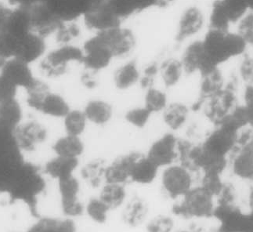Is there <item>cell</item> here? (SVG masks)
I'll return each instance as SVG.
<instances>
[{
	"label": "cell",
	"instance_id": "cell-1",
	"mask_svg": "<svg viewBox=\"0 0 253 232\" xmlns=\"http://www.w3.org/2000/svg\"><path fill=\"white\" fill-rule=\"evenodd\" d=\"M215 197L199 186L193 187L187 194L175 202L172 214L184 220L209 219L213 217Z\"/></svg>",
	"mask_w": 253,
	"mask_h": 232
},
{
	"label": "cell",
	"instance_id": "cell-2",
	"mask_svg": "<svg viewBox=\"0 0 253 232\" xmlns=\"http://www.w3.org/2000/svg\"><path fill=\"white\" fill-rule=\"evenodd\" d=\"M84 53L82 47L75 44L57 46L47 51L37 64L41 76L48 79H58L68 72L70 64H82Z\"/></svg>",
	"mask_w": 253,
	"mask_h": 232
},
{
	"label": "cell",
	"instance_id": "cell-3",
	"mask_svg": "<svg viewBox=\"0 0 253 232\" xmlns=\"http://www.w3.org/2000/svg\"><path fill=\"white\" fill-rule=\"evenodd\" d=\"M192 174L177 162L163 169L161 186L165 195L175 202L183 198L194 187Z\"/></svg>",
	"mask_w": 253,
	"mask_h": 232
},
{
	"label": "cell",
	"instance_id": "cell-4",
	"mask_svg": "<svg viewBox=\"0 0 253 232\" xmlns=\"http://www.w3.org/2000/svg\"><path fill=\"white\" fill-rule=\"evenodd\" d=\"M13 140L21 154L38 149L48 138L47 129L34 119H24L13 131Z\"/></svg>",
	"mask_w": 253,
	"mask_h": 232
},
{
	"label": "cell",
	"instance_id": "cell-5",
	"mask_svg": "<svg viewBox=\"0 0 253 232\" xmlns=\"http://www.w3.org/2000/svg\"><path fill=\"white\" fill-rule=\"evenodd\" d=\"M82 19L87 29L95 33L120 26L123 22L108 0H96L85 12Z\"/></svg>",
	"mask_w": 253,
	"mask_h": 232
},
{
	"label": "cell",
	"instance_id": "cell-6",
	"mask_svg": "<svg viewBox=\"0 0 253 232\" xmlns=\"http://www.w3.org/2000/svg\"><path fill=\"white\" fill-rule=\"evenodd\" d=\"M57 182L63 217L76 221L84 216L85 203L80 198V180L73 175Z\"/></svg>",
	"mask_w": 253,
	"mask_h": 232
},
{
	"label": "cell",
	"instance_id": "cell-7",
	"mask_svg": "<svg viewBox=\"0 0 253 232\" xmlns=\"http://www.w3.org/2000/svg\"><path fill=\"white\" fill-rule=\"evenodd\" d=\"M84 57L82 64L85 70L98 72L109 66L115 59L113 53L100 33L85 40L83 47Z\"/></svg>",
	"mask_w": 253,
	"mask_h": 232
},
{
	"label": "cell",
	"instance_id": "cell-8",
	"mask_svg": "<svg viewBox=\"0 0 253 232\" xmlns=\"http://www.w3.org/2000/svg\"><path fill=\"white\" fill-rule=\"evenodd\" d=\"M235 87V82H230L219 93L206 101L205 115L216 127L238 105Z\"/></svg>",
	"mask_w": 253,
	"mask_h": 232
},
{
	"label": "cell",
	"instance_id": "cell-9",
	"mask_svg": "<svg viewBox=\"0 0 253 232\" xmlns=\"http://www.w3.org/2000/svg\"><path fill=\"white\" fill-rule=\"evenodd\" d=\"M47 51L46 39L32 31L17 40L13 58L32 66L37 64Z\"/></svg>",
	"mask_w": 253,
	"mask_h": 232
},
{
	"label": "cell",
	"instance_id": "cell-10",
	"mask_svg": "<svg viewBox=\"0 0 253 232\" xmlns=\"http://www.w3.org/2000/svg\"><path fill=\"white\" fill-rule=\"evenodd\" d=\"M177 141L174 134H164L151 144L146 156L159 169L175 164L178 161Z\"/></svg>",
	"mask_w": 253,
	"mask_h": 232
},
{
	"label": "cell",
	"instance_id": "cell-11",
	"mask_svg": "<svg viewBox=\"0 0 253 232\" xmlns=\"http://www.w3.org/2000/svg\"><path fill=\"white\" fill-rule=\"evenodd\" d=\"M99 33L102 36L115 58L127 57L136 46L134 33L131 29L123 25Z\"/></svg>",
	"mask_w": 253,
	"mask_h": 232
},
{
	"label": "cell",
	"instance_id": "cell-12",
	"mask_svg": "<svg viewBox=\"0 0 253 232\" xmlns=\"http://www.w3.org/2000/svg\"><path fill=\"white\" fill-rule=\"evenodd\" d=\"M227 32L209 29L202 40L206 59L212 66L218 67L232 57L227 44Z\"/></svg>",
	"mask_w": 253,
	"mask_h": 232
},
{
	"label": "cell",
	"instance_id": "cell-13",
	"mask_svg": "<svg viewBox=\"0 0 253 232\" xmlns=\"http://www.w3.org/2000/svg\"><path fill=\"white\" fill-rule=\"evenodd\" d=\"M0 74L13 83L19 91L29 88L36 81L37 76L32 70V66L20 61L10 58L0 68Z\"/></svg>",
	"mask_w": 253,
	"mask_h": 232
},
{
	"label": "cell",
	"instance_id": "cell-14",
	"mask_svg": "<svg viewBox=\"0 0 253 232\" xmlns=\"http://www.w3.org/2000/svg\"><path fill=\"white\" fill-rule=\"evenodd\" d=\"M150 218V207L147 201L140 196L128 198L121 209V221L128 229L144 227Z\"/></svg>",
	"mask_w": 253,
	"mask_h": 232
},
{
	"label": "cell",
	"instance_id": "cell-15",
	"mask_svg": "<svg viewBox=\"0 0 253 232\" xmlns=\"http://www.w3.org/2000/svg\"><path fill=\"white\" fill-rule=\"evenodd\" d=\"M183 71L188 75L200 72L201 75L206 73L218 67L212 66L209 63L205 55L202 40L193 42L187 46L183 51L181 59Z\"/></svg>",
	"mask_w": 253,
	"mask_h": 232
},
{
	"label": "cell",
	"instance_id": "cell-16",
	"mask_svg": "<svg viewBox=\"0 0 253 232\" xmlns=\"http://www.w3.org/2000/svg\"><path fill=\"white\" fill-rule=\"evenodd\" d=\"M140 155L141 153L132 151L119 156L110 164L107 165L104 175L105 183L124 185L129 183L132 165Z\"/></svg>",
	"mask_w": 253,
	"mask_h": 232
},
{
	"label": "cell",
	"instance_id": "cell-17",
	"mask_svg": "<svg viewBox=\"0 0 253 232\" xmlns=\"http://www.w3.org/2000/svg\"><path fill=\"white\" fill-rule=\"evenodd\" d=\"M238 134L239 132L225 127H216L215 131L210 134L202 144L206 149L217 155L227 157L236 145Z\"/></svg>",
	"mask_w": 253,
	"mask_h": 232
},
{
	"label": "cell",
	"instance_id": "cell-18",
	"mask_svg": "<svg viewBox=\"0 0 253 232\" xmlns=\"http://www.w3.org/2000/svg\"><path fill=\"white\" fill-rule=\"evenodd\" d=\"M200 92L199 98L191 106V109L198 111L207 100L219 93L224 88V79L219 68L201 75Z\"/></svg>",
	"mask_w": 253,
	"mask_h": 232
},
{
	"label": "cell",
	"instance_id": "cell-19",
	"mask_svg": "<svg viewBox=\"0 0 253 232\" xmlns=\"http://www.w3.org/2000/svg\"><path fill=\"white\" fill-rule=\"evenodd\" d=\"M204 25V16L197 6H189L183 10L178 21L176 41L182 43L196 35Z\"/></svg>",
	"mask_w": 253,
	"mask_h": 232
},
{
	"label": "cell",
	"instance_id": "cell-20",
	"mask_svg": "<svg viewBox=\"0 0 253 232\" xmlns=\"http://www.w3.org/2000/svg\"><path fill=\"white\" fill-rule=\"evenodd\" d=\"M79 166V159H69L55 155L51 159L45 162L42 172L44 175L58 182L75 175Z\"/></svg>",
	"mask_w": 253,
	"mask_h": 232
},
{
	"label": "cell",
	"instance_id": "cell-21",
	"mask_svg": "<svg viewBox=\"0 0 253 232\" xmlns=\"http://www.w3.org/2000/svg\"><path fill=\"white\" fill-rule=\"evenodd\" d=\"M160 169L146 155L141 154L132 165L129 182L138 185H149L157 179Z\"/></svg>",
	"mask_w": 253,
	"mask_h": 232
},
{
	"label": "cell",
	"instance_id": "cell-22",
	"mask_svg": "<svg viewBox=\"0 0 253 232\" xmlns=\"http://www.w3.org/2000/svg\"><path fill=\"white\" fill-rule=\"evenodd\" d=\"M74 220L66 217H44L37 220L28 232H78Z\"/></svg>",
	"mask_w": 253,
	"mask_h": 232
},
{
	"label": "cell",
	"instance_id": "cell-23",
	"mask_svg": "<svg viewBox=\"0 0 253 232\" xmlns=\"http://www.w3.org/2000/svg\"><path fill=\"white\" fill-rule=\"evenodd\" d=\"M98 197L111 211L121 210L128 200L126 185L104 183L100 188Z\"/></svg>",
	"mask_w": 253,
	"mask_h": 232
},
{
	"label": "cell",
	"instance_id": "cell-24",
	"mask_svg": "<svg viewBox=\"0 0 253 232\" xmlns=\"http://www.w3.org/2000/svg\"><path fill=\"white\" fill-rule=\"evenodd\" d=\"M107 165L103 159H96L89 161L80 168V178L91 188H100L105 183L104 175Z\"/></svg>",
	"mask_w": 253,
	"mask_h": 232
},
{
	"label": "cell",
	"instance_id": "cell-25",
	"mask_svg": "<svg viewBox=\"0 0 253 232\" xmlns=\"http://www.w3.org/2000/svg\"><path fill=\"white\" fill-rule=\"evenodd\" d=\"M70 110V106L64 96L50 91L41 102L37 112L48 117L64 119Z\"/></svg>",
	"mask_w": 253,
	"mask_h": 232
},
{
	"label": "cell",
	"instance_id": "cell-26",
	"mask_svg": "<svg viewBox=\"0 0 253 232\" xmlns=\"http://www.w3.org/2000/svg\"><path fill=\"white\" fill-rule=\"evenodd\" d=\"M52 149L57 156L80 159L84 152V144L80 137L64 135L53 143Z\"/></svg>",
	"mask_w": 253,
	"mask_h": 232
},
{
	"label": "cell",
	"instance_id": "cell-27",
	"mask_svg": "<svg viewBox=\"0 0 253 232\" xmlns=\"http://www.w3.org/2000/svg\"><path fill=\"white\" fill-rule=\"evenodd\" d=\"M140 72L137 62L134 60L122 64L114 74V83L118 89L126 91L140 81Z\"/></svg>",
	"mask_w": 253,
	"mask_h": 232
},
{
	"label": "cell",
	"instance_id": "cell-28",
	"mask_svg": "<svg viewBox=\"0 0 253 232\" xmlns=\"http://www.w3.org/2000/svg\"><path fill=\"white\" fill-rule=\"evenodd\" d=\"M252 143L234 154L233 172L242 179L253 180V151Z\"/></svg>",
	"mask_w": 253,
	"mask_h": 232
},
{
	"label": "cell",
	"instance_id": "cell-29",
	"mask_svg": "<svg viewBox=\"0 0 253 232\" xmlns=\"http://www.w3.org/2000/svg\"><path fill=\"white\" fill-rule=\"evenodd\" d=\"M84 111L87 120L97 126L107 124L113 115L112 106L102 100H92L88 102Z\"/></svg>",
	"mask_w": 253,
	"mask_h": 232
},
{
	"label": "cell",
	"instance_id": "cell-30",
	"mask_svg": "<svg viewBox=\"0 0 253 232\" xmlns=\"http://www.w3.org/2000/svg\"><path fill=\"white\" fill-rule=\"evenodd\" d=\"M22 105L17 98L0 103V123L13 130L23 121Z\"/></svg>",
	"mask_w": 253,
	"mask_h": 232
},
{
	"label": "cell",
	"instance_id": "cell-31",
	"mask_svg": "<svg viewBox=\"0 0 253 232\" xmlns=\"http://www.w3.org/2000/svg\"><path fill=\"white\" fill-rule=\"evenodd\" d=\"M183 72V65L179 59L169 57L159 63V75L167 88L177 85Z\"/></svg>",
	"mask_w": 253,
	"mask_h": 232
},
{
	"label": "cell",
	"instance_id": "cell-32",
	"mask_svg": "<svg viewBox=\"0 0 253 232\" xmlns=\"http://www.w3.org/2000/svg\"><path fill=\"white\" fill-rule=\"evenodd\" d=\"M189 108L182 103H172L168 104L163 111V120L172 131H178L187 122Z\"/></svg>",
	"mask_w": 253,
	"mask_h": 232
},
{
	"label": "cell",
	"instance_id": "cell-33",
	"mask_svg": "<svg viewBox=\"0 0 253 232\" xmlns=\"http://www.w3.org/2000/svg\"><path fill=\"white\" fill-rule=\"evenodd\" d=\"M111 212L98 196L92 197L85 203L84 216L95 225H106L109 220Z\"/></svg>",
	"mask_w": 253,
	"mask_h": 232
},
{
	"label": "cell",
	"instance_id": "cell-34",
	"mask_svg": "<svg viewBox=\"0 0 253 232\" xmlns=\"http://www.w3.org/2000/svg\"><path fill=\"white\" fill-rule=\"evenodd\" d=\"M81 28L77 21H61L55 31V41L57 46L70 45L75 40L80 38Z\"/></svg>",
	"mask_w": 253,
	"mask_h": 232
},
{
	"label": "cell",
	"instance_id": "cell-35",
	"mask_svg": "<svg viewBox=\"0 0 253 232\" xmlns=\"http://www.w3.org/2000/svg\"><path fill=\"white\" fill-rule=\"evenodd\" d=\"M86 117L84 111L71 109L64 118V127L68 135L80 137L86 127Z\"/></svg>",
	"mask_w": 253,
	"mask_h": 232
},
{
	"label": "cell",
	"instance_id": "cell-36",
	"mask_svg": "<svg viewBox=\"0 0 253 232\" xmlns=\"http://www.w3.org/2000/svg\"><path fill=\"white\" fill-rule=\"evenodd\" d=\"M144 228L145 232H174L176 231V217L172 214L160 213L150 217Z\"/></svg>",
	"mask_w": 253,
	"mask_h": 232
},
{
	"label": "cell",
	"instance_id": "cell-37",
	"mask_svg": "<svg viewBox=\"0 0 253 232\" xmlns=\"http://www.w3.org/2000/svg\"><path fill=\"white\" fill-rule=\"evenodd\" d=\"M230 23L231 21L223 7L222 0L214 1L210 17V29L227 32H229Z\"/></svg>",
	"mask_w": 253,
	"mask_h": 232
},
{
	"label": "cell",
	"instance_id": "cell-38",
	"mask_svg": "<svg viewBox=\"0 0 253 232\" xmlns=\"http://www.w3.org/2000/svg\"><path fill=\"white\" fill-rule=\"evenodd\" d=\"M144 104V107L151 113H157L166 109L168 105V99L164 92L155 87H151L147 90Z\"/></svg>",
	"mask_w": 253,
	"mask_h": 232
},
{
	"label": "cell",
	"instance_id": "cell-39",
	"mask_svg": "<svg viewBox=\"0 0 253 232\" xmlns=\"http://www.w3.org/2000/svg\"><path fill=\"white\" fill-rule=\"evenodd\" d=\"M222 2L231 23L242 19L249 9L246 0H222Z\"/></svg>",
	"mask_w": 253,
	"mask_h": 232
},
{
	"label": "cell",
	"instance_id": "cell-40",
	"mask_svg": "<svg viewBox=\"0 0 253 232\" xmlns=\"http://www.w3.org/2000/svg\"><path fill=\"white\" fill-rule=\"evenodd\" d=\"M224 182L221 178V174L215 173H206L202 174V181L200 186L208 191L212 196L216 197L223 189Z\"/></svg>",
	"mask_w": 253,
	"mask_h": 232
},
{
	"label": "cell",
	"instance_id": "cell-41",
	"mask_svg": "<svg viewBox=\"0 0 253 232\" xmlns=\"http://www.w3.org/2000/svg\"><path fill=\"white\" fill-rule=\"evenodd\" d=\"M151 115L152 113L145 107L135 108L127 111L125 119L129 124L136 128H144L148 124Z\"/></svg>",
	"mask_w": 253,
	"mask_h": 232
},
{
	"label": "cell",
	"instance_id": "cell-42",
	"mask_svg": "<svg viewBox=\"0 0 253 232\" xmlns=\"http://www.w3.org/2000/svg\"><path fill=\"white\" fill-rule=\"evenodd\" d=\"M159 75V63L152 61L147 64L140 76V83L142 89L147 90L153 87L156 78Z\"/></svg>",
	"mask_w": 253,
	"mask_h": 232
},
{
	"label": "cell",
	"instance_id": "cell-43",
	"mask_svg": "<svg viewBox=\"0 0 253 232\" xmlns=\"http://www.w3.org/2000/svg\"><path fill=\"white\" fill-rule=\"evenodd\" d=\"M227 40L231 57H236L238 55L242 54L246 50L247 44L238 33L236 34L230 32H227Z\"/></svg>",
	"mask_w": 253,
	"mask_h": 232
},
{
	"label": "cell",
	"instance_id": "cell-44",
	"mask_svg": "<svg viewBox=\"0 0 253 232\" xmlns=\"http://www.w3.org/2000/svg\"><path fill=\"white\" fill-rule=\"evenodd\" d=\"M246 44L253 45V13L242 17L238 25V33Z\"/></svg>",
	"mask_w": 253,
	"mask_h": 232
},
{
	"label": "cell",
	"instance_id": "cell-45",
	"mask_svg": "<svg viewBox=\"0 0 253 232\" xmlns=\"http://www.w3.org/2000/svg\"><path fill=\"white\" fill-rule=\"evenodd\" d=\"M19 89L0 74V103L17 98Z\"/></svg>",
	"mask_w": 253,
	"mask_h": 232
},
{
	"label": "cell",
	"instance_id": "cell-46",
	"mask_svg": "<svg viewBox=\"0 0 253 232\" xmlns=\"http://www.w3.org/2000/svg\"><path fill=\"white\" fill-rule=\"evenodd\" d=\"M216 198H217L216 205H220V206L234 205L236 200V191L234 186L230 183H224L223 189Z\"/></svg>",
	"mask_w": 253,
	"mask_h": 232
},
{
	"label": "cell",
	"instance_id": "cell-47",
	"mask_svg": "<svg viewBox=\"0 0 253 232\" xmlns=\"http://www.w3.org/2000/svg\"><path fill=\"white\" fill-rule=\"evenodd\" d=\"M240 75L248 85H253V57H245L240 66Z\"/></svg>",
	"mask_w": 253,
	"mask_h": 232
},
{
	"label": "cell",
	"instance_id": "cell-48",
	"mask_svg": "<svg viewBox=\"0 0 253 232\" xmlns=\"http://www.w3.org/2000/svg\"><path fill=\"white\" fill-rule=\"evenodd\" d=\"M249 125L253 129V85H247L244 93Z\"/></svg>",
	"mask_w": 253,
	"mask_h": 232
},
{
	"label": "cell",
	"instance_id": "cell-49",
	"mask_svg": "<svg viewBox=\"0 0 253 232\" xmlns=\"http://www.w3.org/2000/svg\"><path fill=\"white\" fill-rule=\"evenodd\" d=\"M95 74L96 72L89 70H85L84 73L82 74L80 80L82 84L87 89L93 90L97 86V79L95 76Z\"/></svg>",
	"mask_w": 253,
	"mask_h": 232
},
{
	"label": "cell",
	"instance_id": "cell-50",
	"mask_svg": "<svg viewBox=\"0 0 253 232\" xmlns=\"http://www.w3.org/2000/svg\"><path fill=\"white\" fill-rule=\"evenodd\" d=\"M173 0H160L159 1V7H164V6H168L169 4L171 3V2Z\"/></svg>",
	"mask_w": 253,
	"mask_h": 232
},
{
	"label": "cell",
	"instance_id": "cell-51",
	"mask_svg": "<svg viewBox=\"0 0 253 232\" xmlns=\"http://www.w3.org/2000/svg\"><path fill=\"white\" fill-rule=\"evenodd\" d=\"M250 208H251V211L253 212V190L251 191V193H250Z\"/></svg>",
	"mask_w": 253,
	"mask_h": 232
},
{
	"label": "cell",
	"instance_id": "cell-52",
	"mask_svg": "<svg viewBox=\"0 0 253 232\" xmlns=\"http://www.w3.org/2000/svg\"><path fill=\"white\" fill-rule=\"evenodd\" d=\"M174 232H193L189 230H179V231H175Z\"/></svg>",
	"mask_w": 253,
	"mask_h": 232
},
{
	"label": "cell",
	"instance_id": "cell-53",
	"mask_svg": "<svg viewBox=\"0 0 253 232\" xmlns=\"http://www.w3.org/2000/svg\"><path fill=\"white\" fill-rule=\"evenodd\" d=\"M252 149H253V143H252Z\"/></svg>",
	"mask_w": 253,
	"mask_h": 232
},
{
	"label": "cell",
	"instance_id": "cell-54",
	"mask_svg": "<svg viewBox=\"0 0 253 232\" xmlns=\"http://www.w3.org/2000/svg\"></svg>",
	"mask_w": 253,
	"mask_h": 232
}]
</instances>
